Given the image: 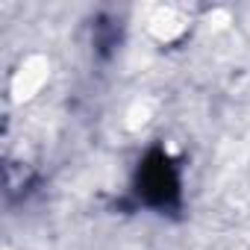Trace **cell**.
Masks as SVG:
<instances>
[{"mask_svg": "<svg viewBox=\"0 0 250 250\" xmlns=\"http://www.w3.org/2000/svg\"><path fill=\"white\" fill-rule=\"evenodd\" d=\"M139 197L156 209L174 206L180 197V174L174 168V162L162 153V150H150L147 159L139 168Z\"/></svg>", "mask_w": 250, "mask_h": 250, "instance_id": "obj_1", "label": "cell"}]
</instances>
